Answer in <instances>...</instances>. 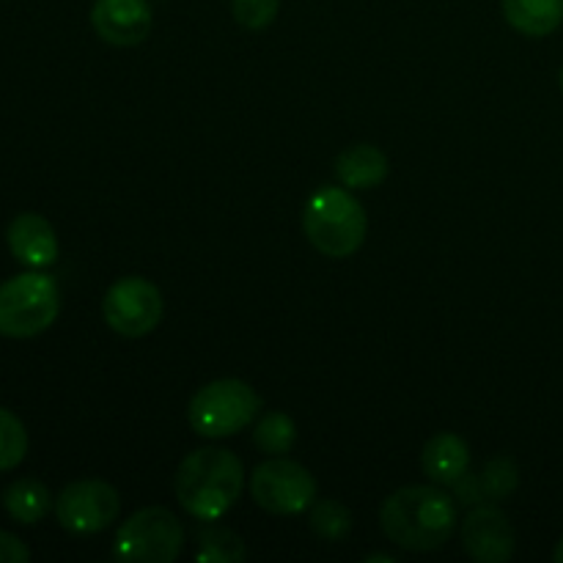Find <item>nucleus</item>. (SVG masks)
<instances>
[{
	"instance_id": "1",
	"label": "nucleus",
	"mask_w": 563,
	"mask_h": 563,
	"mask_svg": "<svg viewBox=\"0 0 563 563\" xmlns=\"http://www.w3.org/2000/svg\"><path fill=\"white\" fill-rule=\"evenodd\" d=\"M379 526L396 548L432 553L445 548L460 528V504L438 484H412L385 498Z\"/></svg>"
},
{
	"instance_id": "2",
	"label": "nucleus",
	"mask_w": 563,
	"mask_h": 563,
	"mask_svg": "<svg viewBox=\"0 0 563 563\" xmlns=\"http://www.w3.org/2000/svg\"><path fill=\"white\" fill-rule=\"evenodd\" d=\"M245 465L229 449L207 445L190 451L174 476V495L181 509L201 522H218L242 498Z\"/></svg>"
},
{
	"instance_id": "3",
	"label": "nucleus",
	"mask_w": 563,
	"mask_h": 563,
	"mask_svg": "<svg viewBox=\"0 0 563 563\" xmlns=\"http://www.w3.org/2000/svg\"><path fill=\"white\" fill-rule=\"evenodd\" d=\"M302 231L322 256L350 258L366 242L368 214L344 185H322L306 201Z\"/></svg>"
},
{
	"instance_id": "4",
	"label": "nucleus",
	"mask_w": 563,
	"mask_h": 563,
	"mask_svg": "<svg viewBox=\"0 0 563 563\" xmlns=\"http://www.w3.org/2000/svg\"><path fill=\"white\" fill-rule=\"evenodd\" d=\"M262 412V396L245 379L223 377L207 383L187 407L192 432L207 440H223L251 427Z\"/></svg>"
},
{
	"instance_id": "5",
	"label": "nucleus",
	"mask_w": 563,
	"mask_h": 563,
	"mask_svg": "<svg viewBox=\"0 0 563 563\" xmlns=\"http://www.w3.org/2000/svg\"><path fill=\"white\" fill-rule=\"evenodd\" d=\"M60 311L55 278L31 269L0 284V335L33 339L53 328Z\"/></svg>"
},
{
	"instance_id": "6",
	"label": "nucleus",
	"mask_w": 563,
	"mask_h": 563,
	"mask_svg": "<svg viewBox=\"0 0 563 563\" xmlns=\"http://www.w3.org/2000/svg\"><path fill=\"white\" fill-rule=\"evenodd\" d=\"M185 550V526L165 506H146L115 531V559L174 563Z\"/></svg>"
},
{
	"instance_id": "7",
	"label": "nucleus",
	"mask_w": 563,
	"mask_h": 563,
	"mask_svg": "<svg viewBox=\"0 0 563 563\" xmlns=\"http://www.w3.org/2000/svg\"><path fill=\"white\" fill-rule=\"evenodd\" d=\"M251 498L269 515L297 517L317 504V478L300 462L269 456L251 473Z\"/></svg>"
},
{
	"instance_id": "8",
	"label": "nucleus",
	"mask_w": 563,
	"mask_h": 563,
	"mask_svg": "<svg viewBox=\"0 0 563 563\" xmlns=\"http://www.w3.org/2000/svg\"><path fill=\"white\" fill-rule=\"evenodd\" d=\"M163 291L143 275H124L102 297V319L124 339H143L163 322Z\"/></svg>"
},
{
	"instance_id": "9",
	"label": "nucleus",
	"mask_w": 563,
	"mask_h": 563,
	"mask_svg": "<svg viewBox=\"0 0 563 563\" xmlns=\"http://www.w3.org/2000/svg\"><path fill=\"white\" fill-rule=\"evenodd\" d=\"M55 520L75 537L102 533L119 520L121 495L113 484L102 478H80L66 484L55 498Z\"/></svg>"
},
{
	"instance_id": "10",
	"label": "nucleus",
	"mask_w": 563,
	"mask_h": 563,
	"mask_svg": "<svg viewBox=\"0 0 563 563\" xmlns=\"http://www.w3.org/2000/svg\"><path fill=\"white\" fill-rule=\"evenodd\" d=\"M465 553L478 563H506L515 555V528L495 504H478L460 526Z\"/></svg>"
},
{
	"instance_id": "11",
	"label": "nucleus",
	"mask_w": 563,
	"mask_h": 563,
	"mask_svg": "<svg viewBox=\"0 0 563 563\" xmlns=\"http://www.w3.org/2000/svg\"><path fill=\"white\" fill-rule=\"evenodd\" d=\"M91 25L113 47H137L152 33L154 14L148 0H97L91 5Z\"/></svg>"
},
{
	"instance_id": "12",
	"label": "nucleus",
	"mask_w": 563,
	"mask_h": 563,
	"mask_svg": "<svg viewBox=\"0 0 563 563\" xmlns=\"http://www.w3.org/2000/svg\"><path fill=\"white\" fill-rule=\"evenodd\" d=\"M11 256L27 269L53 267L58 262V236L53 223L36 212H22L5 229Z\"/></svg>"
},
{
	"instance_id": "13",
	"label": "nucleus",
	"mask_w": 563,
	"mask_h": 563,
	"mask_svg": "<svg viewBox=\"0 0 563 563\" xmlns=\"http://www.w3.org/2000/svg\"><path fill=\"white\" fill-rule=\"evenodd\" d=\"M421 467L438 487H454L471 471V449L454 432H438L421 451Z\"/></svg>"
},
{
	"instance_id": "14",
	"label": "nucleus",
	"mask_w": 563,
	"mask_h": 563,
	"mask_svg": "<svg viewBox=\"0 0 563 563\" xmlns=\"http://www.w3.org/2000/svg\"><path fill=\"white\" fill-rule=\"evenodd\" d=\"M390 163L383 148L372 143H357L344 148L335 159V176L346 190H372L388 179Z\"/></svg>"
},
{
	"instance_id": "15",
	"label": "nucleus",
	"mask_w": 563,
	"mask_h": 563,
	"mask_svg": "<svg viewBox=\"0 0 563 563\" xmlns=\"http://www.w3.org/2000/svg\"><path fill=\"white\" fill-rule=\"evenodd\" d=\"M500 11L528 38H544L563 25V0H500Z\"/></svg>"
},
{
	"instance_id": "16",
	"label": "nucleus",
	"mask_w": 563,
	"mask_h": 563,
	"mask_svg": "<svg viewBox=\"0 0 563 563\" xmlns=\"http://www.w3.org/2000/svg\"><path fill=\"white\" fill-rule=\"evenodd\" d=\"M3 509L20 526H36L53 509V495L38 478H16L5 487Z\"/></svg>"
},
{
	"instance_id": "17",
	"label": "nucleus",
	"mask_w": 563,
	"mask_h": 563,
	"mask_svg": "<svg viewBox=\"0 0 563 563\" xmlns=\"http://www.w3.org/2000/svg\"><path fill=\"white\" fill-rule=\"evenodd\" d=\"M297 443V423L286 412H264L253 427V445L267 456H286Z\"/></svg>"
},
{
	"instance_id": "18",
	"label": "nucleus",
	"mask_w": 563,
	"mask_h": 563,
	"mask_svg": "<svg viewBox=\"0 0 563 563\" xmlns=\"http://www.w3.org/2000/svg\"><path fill=\"white\" fill-rule=\"evenodd\" d=\"M207 526L209 528H201V533H198L196 561H201V563L245 561L247 550H245V542H242L240 533H234L231 528H223V526H212V522H207Z\"/></svg>"
},
{
	"instance_id": "19",
	"label": "nucleus",
	"mask_w": 563,
	"mask_h": 563,
	"mask_svg": "<svg viewBox=\"0 0 563 563\" xmlns=\"http://www.w3.org/2000/svg\"><path fill=\"white\" fill-rule=\"evenodd\" d=\"M476 482L484 504H500L520 487V471H517V462L511 456L500 454L489 460L482 473H476Z\"/></svg>"
},
{
	"instance_id": "20",
	"label": "nucleus",
	"mask_w": 563,
	"mask_h": 563,
	"mask_svg": "<svg viewBox=\"0 0 563 563\" xmlns=\"http://www.w3.org/2000/svg\"><path fill=\"white\" fill-rule=\"evenodd\" d=\"M308 526L322 542H344L352 531V511L341 500H319L311 506Z\"/></svg>"
},
{
	"instance_id": "21",
	"label": "nucleus",
	"mask_w": 563,
	"mask_h": 563,
	"mask_svg": "<svg viewBox=\"0 0 563 563\" xmlns=\"http://www.w3.org/2000/svg\"><path fill=\"white\" fill-rule=\"evenodd\" d=\"M27 454V432L20 418L0 407V473L14 471Z\"/></svg>"
},
{
	"instance_id": "22",
	"label": "nucleus",
	"mask_w": 563,
	"mask_h": 563,
	"mask_svg": "<svg viewBox=\"0 0 563 563\" xmlns=\"http://www.w3.org/2000/svg\"><path fill=\"white\" fill-rule=\"evenodd\" d=\"M280 0H231V14L247 31H264L275 22Z\"/></svg>"
},
{
	"instance_id": "23",
	"label": "nucleus",
	"mask_w": 563,
	"mask_h": 563,
	"mask_svg": "<svg viewBox=\"0 0 563 563\" xmlns=\"http://www.w3.org/2000/svg\"><path fill=\"white\" fill-rule=\"evenodd\" d=\"M31 561V550L25 548L20 537L14 533L0 531V563H27Z\"/></svg>"
},
{
	"instance_id": "24",
	"label": "nucleus",
	"mask_w": 563,
	"mask_h": 563,
	"mask_svg": "<svg viewBox=\"0 0 563 563\" xmlns=\"http://www.w3.org/2000/svg\"><path fill=\"white\" fill-rule=\"evenodd\" d=\"M553 559L559 561V563H563V537H561V542L555 544V550H553Z\"/></svg>"
},
{
	"instance_id": "25",
	"label": "nucleus",
	"mask_w": 563,
	"mask_h": 563,
	"mask_svg": "<svg viewBox=\"0 0 563 563\" xmlns=\"http://www.w3.org/2000/svg\"><path fill=\"white\" fill-rule=\"evenodd\" d=\"M559 82H561V91H563V66H561V75H559Z\"/></svg>"
}]
</instances>
